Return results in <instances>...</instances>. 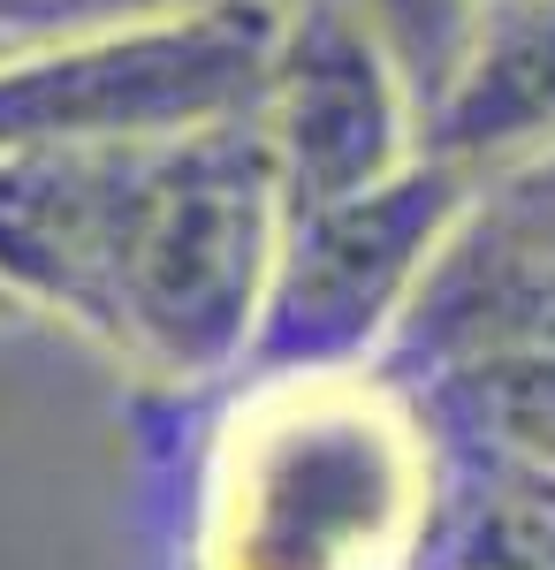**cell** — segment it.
<instances>
[{
  "label": "cell",
  "instance_id": "1",
  "mask_svg": "<svg viewBox=\"0 0 555 570\" xmlns=\"http://www.w3.org/2000/svg\"><path fill=\"white\" fill-rule=\"evenodd\" d=\"M274 168L252 115L123 145L0 153V289L153 389L244 373L274 259Z\"/></svg>",
  "mask_w": 555,
  "mask_h": 570
},
{
  "label": "cell",
  "instance_id": "2",
  "mask_svg": "<svg viewBox=\"0 0 555 570\" xmlns=\"http://www.w3.org/2000/svg\"><path fill=\"white\" fill-rule=\"evenodd\" d=\"M441 434L411 381L373 365L252 373L191 487L183 570H403Z\"/></svg>",
  "mask_w": 555,
  "mask_h": 570
},
{
  "label": "cell",
  "instance_id": "3",
  "mask_svg": "<svg viewBox=\"0 0 555 570\" xmlns=\"http://www.w3.org/2000/svg\"><path fill=\"white\" fill-rule=\"evenodd\" d=\"M274 0H175L0 61V153L123 145L252 115L274 61Z\"/></svg>",
  "mask_w": 555,
  "mask_h": 570
},
{
  "label": "cell",
  "instance_id": "4",
  "mask_svg": "<svg viewBox=\"0 0 555 570\" xmlns=\"http://www.w3.org/2000/svg\"><path fill=\"white\" fill-rule=\"evenodd\" d=\"M471 176L457 160L411 153L396 176L328 206H298L274 228L244 373H320L373 365L411 305L449 220L465 214Z\"/></svg>",
  "mask_w": 555,
  "mask_h": 570
},
{
  "label": "cell",
  "instance_id": "5",
  "mask_svg": "<svg viewBox=\"0 0 555 570\" xmlns=\"http://www.w3.org/2000/svg\"><path fill=\"white\" fill-rule=\"evenodd\" d=\"M252 122L266 137L282 214L350 198L419 153V107L403 69L388 61L373 23L342 0L282 8Z\"/></svg>",
  "mask_w": 555,
  "mask_h": 570
},
{
  "label": "cell",
  "instance_id": "6",
  "mask_svg": "<svg viewBox=\"0 0 555 570\" xmlns=\"http://www.w3.org/2000/svg\"><path fill=\"white\" fill-rule=\"evenodd\" d=\"M388 351L411 381L495 351H555V145L471 176Z\"/></svg>",
  "mask_w": 555,
  "mask_h": 570
},
{
  "label": "cell",
  "instance_id": "7",
  "mask_svg": "<svg viewBox=\"0 0 555 570\" xmlns=\"http://www.w3.org/2000/svg\"><path fill=\"white\" fill-rule=\"evenodd\" d=\"M555 145V0H479L449 85L419 115V153L465 176Z\"/></svg>",
  "mask_w": 555,
  "mask_h": 570
},
{
  "label": "cell",
  "instance_id": "8",
  "mask_svg": "<svg viewBox=\"0 0 555 570\" xmlns=\"http://www.w3.org/2000/svg\"><path fill=\"white\" fill-rule=\"evenodd\" d=\"M441 434L434 502L403 570H555V480L471 434Z\"/></svg>",
  "mask_w": 555,
  "mask_h": 570
},
{
  "label": "cell",
  "instance_id": "9",
  "mask_svg": "<svg viewBox=\"0 0 555 570\" xmlns=\"http://www.w3.org/2000/svg\"><path fill=\"white\" fill-rule=\"evenodd\" d=\"M434 426L471 434L555 480V351H495L411 381Z\"/></svg>",
  "mask_w": 555,
  "mask_h": 570
},
{
  "label": "cell",
  "instance_id": "10",
  "mask_svg": "<svg viewBox=\"0 0 555 570\" xmlns=\"http://www.w3.org/2000/svg\"><path fill=\"white\" fill-rule=\"evenodd\" d=\"M358 16L373 23V39L388 46V61L403 69L411 107L427 115V99L449 85V69H457V53H465V39H471L479 0H358Z\"/></svg>",
  "mask_w": 555,
  "mask_h": 570
},
{
  "label": "cell",
  "instance_id": "11",
  "mask_svg": "<svg viewBox=\"0 0 555 570\" xmlns=\"http://www.w3.org/2000/svg\"><path fill=\"white\" fill-rule=\"evenodd\" d=\"M160 8H175V0H0V61L53 39H77V31L129 23V16H160Z\"/></svg>",
  "mask_w": 555,
  "mask_h": 570
},
{
  "label": "cell",
  "instance_id": "12",
  "mask_svg": "<svg viewBox=\"0 0 555 570\" xmlns=\"http://www.w3.org/2000/svg\"><path fill=\"white\" fill-rule=\"evenodd\" d=\"M0 320H23V312H16V305H8V289H0Z\"/></svg>",
  "mask_w": 555,
  "mask_h": 570
}]
</instances>
